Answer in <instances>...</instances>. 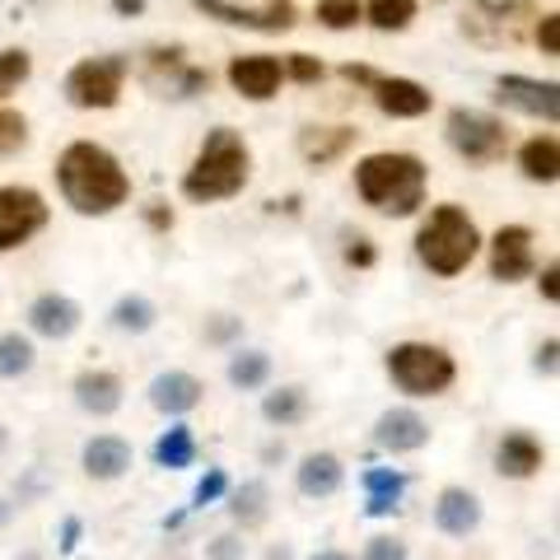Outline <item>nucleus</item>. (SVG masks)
Masks as SVG:
<instances>
[{"label": "nucleus", "mask_w": 560, "mask_h": 560, "mask_svg": "<svg viewBox=\"0 0 560 560\" xmlns=\"http://www.w3.org/2000/svg\"><path fill=\"white\" fill-rule=\"evenodd\" d=\"M57 191L75 215H113L131 201V173L98 140H70L57 154Z\"/></svg>", "instance_id": "1"}, {"label": "nucleus", "mask_w": 560, "mask_h": 560, "mask_svg": "<svg viewBox=\"0 0 560 560\" xmlns=\"http://www.w3.org/2000/svg\"><path fill=\"white\" fill-rule=\"evenodd\" d=\"M355 197L388 220H411L430 197V168L411 150H374L355 164Z\"/></svg>", "instance_id": "2"}, {"label": "nucleus", "mask_w": 560, "mask_h": 560, "mask_svg": "<svg viewBox=\"0 0 560 560\" xmlns=\"http://www.w3.org/2000/svg\"><path fill=\"white\" fill-rule=\"evenodd\" d=\"M253 178V150L234 127H210L197 160L183 173V197L197 206L234 201Z\"/></svg>", "instance_id": "3"}, {"label": "nucleus", "mask_w": 560, "mask_h": 560, "mask_svg": "<svg viewBox=\"0 0 560 560\" xmlns=\"http://www.w3.org/2000/svg\"><path fill=\"white\" fill-rule=\"evenodd\" d=\"M481 248H486L481 224L471 220L467 206H458V201L430 206V215L420 220V230H416V257H420V267H425L430 276H440V280L463 276L471 261L481 257Z\"/></svg>", "instance_id": "4"}, {"label": "nucleus", "mask_w": 560, "mask_h": 560, "mask_svg": "<svg viewBox=\"0 0 560 560\" xmlns=\"http://www.w3.org/2000/svg\"><path fill=\"white\" fill-rule=\"evenodd\" d=\"M383 370H388L393 388L401 397H416V401L444 397L458 383V360L440 341H397L383 355Z\"/></svg>", "instance_id": "5"}, {"label": "nucleus", "mask_w": 560, "mask_h": 560, "mask_svg": "<svg viewBox=\"0 0 560 560\" xmlns=\"http://www.w3.org/2000/svg\"><path fill=\"white\" fill-rule=\"evenodd\" d=\"M444 140H448V150L458 154V160L467 164H500L504 154H510V127L495 117V113H486V108H448L444 117Z\"/></svg>", "instance_id": "6"}, {"label": "nucleus", "mask_w": 560, "mask_h": 560, "mask_svg": "<svg viewBox=\"0 0 560 560\" xmlns=\"http://www.w3.org/2000/svg\"><path fill=\"white\" fill-rule=\"evenodd\" d=\"M127 70H131L127 57H84L66 70L61 94H66L70 108H80V113H108L121 103Z\"/></svg>", "instance_id": "7"}, {"label": "nucleus", "mask_w": 560, "mask_h": 560, "mask_svg": "<svg viewBox=\"0 0 560 560\" xmlns=\"http://www.w3.org/2000/svg\"><path fill=\"white\" fill-rule=\"evenodd\" d=\"M51 220V206L38 187L28 183H5L0 187V253L24 248L28 238H38Z\"/></svg>", "instance_id": "8"}, {"label": "nucleus", "mask_w": 560, "mask_h": 560, "mask_svg": "<svg viewBox=\"0 0 560 560\" xmlns=\"http://www.w3.org/2000/svg\"><path fill=\"white\" fill-rule=\"evenodd\" d=\"M495 103L510 113H523L533 121H547L556 127L560 121V84L556 80H537V75H500L495 80Z\"/></svg>", "instance_id": "9"}, {"label": "nucleus", "mask_w": 560, "mask_h": 560, "mask_svg": "<svg viewBox=\"0 0 560 560\" xmlns=\"http://www.w3.org/2000/svg\"><path fill=\"white\" fill-rule=\"evenodd\" d=\"M537 234L528 224H500L495 234H490V280H500V285H518V280H528L537 271Z\"/></svg>", "instance_id": "10"}, {"label": "nucleus", "mask_w": 560, "mask_h": 560, "mask_svg": "<svg viewBox=\"0 0 560 560\" xmlns=\"http://www.w3.org/2000/svg\"><path fill=\"white\" fill-rule=\"evenodd\" d=\"M197 5V14H206V20H220L230 28H248V33H290L294 24H300V10L290 5V0H271V5H234V0H191Z\"/></svg>", "instance_id": "11"}, {"label": "nucleus", "mask_w": 560, "mask_h": 560, "mask_svg": "<svg viewBox=\"0 0 560 560\" xmlns=\"http://www.w3.org/2000/svg\"><path fill=\"white\" fill-rule=\"evenodd\" d=\"M230 90L248 103H271L280 94V84H285V66L271 51H243V57L230 61Z\"/></svg>", "instance_id": "12"}, {"label": "nucleus", "mask_w": 560, "mask_h": 560, "mask_svg": "<svg viewBox=\"0 0 560 560\" xmlns=\"http://www.w3.org/2000/svg\"><path fill=\"white\" fill-rule=\"evenodd\" d=\"M434 440V425L416 407H388L374 420V444L393 458H407V453H420Z\"/></svg>", "instance_id": "13"}, {"label": "nucleus", "mask_w": 560, "mask_h": 560, "mask_svg": "<svg viewBox=\"0 0 560 560\" xmlns=\"http://www.w3.org/2000/svg\"><path fill=\"white\" fill-rule=\"evenodd\" d=\"M24 323H28L33 337H43V341H70L84 323V308H80V300H70L61 290H43L38 300L28 304Z\"/></svg>", "instance_id": "14"}, {"label": "nucleus", "mask_w": 560, "mask_h": 560, "mask_svg": "<svg viewBox=\"0 0 560 560\" xmlns=\"http://www.w3.org/2000/svg\"><path fill=\"white\" fill-rule=\"evenodd\" d=\"M481 518H486V504L471 486H444L440 495H434V528L453 541H467L481 528Z\"/></svg>", "instance_id": "15"}, {"label": "nucleus", "mask_w": 560, "mask_h": 560, "mask_svg": "<svg viewBox=\"0 0 560 560\" xmlns=\"http://www.w3.org/2000/svg\"><path fill=\"white\" fill-rule=\"evenodd\" d=\"M145 393H150V407L160 416L183 420L187 411H197L206 401V383H201V374H191V370H164V374L150 378Z\"/></svg>", "instance_id": "16"}, {"label": "nucleus", "mask_w": 560, "mask_h": 560, "mask_svg": "<svg viewBox=\"0 0 560 560\" xmlns=\"http://www.w3.org/2000/svg\"><path fill=\"white\" fill-rule=\"evenodd\" d=\"M547 467V444L533 430H504L495 444V471L504 481H533Z\"/></svg>", "instance_id": "17"}, {"label": "nucleus", "mask_w": 560, "mask_h": 560, "mask_svg": "<svg viewBox=\"0 0 560 560\" xmlns=\"http://www.w3.org/2000/svg\"><path fill=\"white\" fill-rule=\"evenodd\" d=\"M70 393H75V407L94 420H108L121 411V401H127V383H121L117 370H80L75 383H70Z\"/></svg>", "instance_id": "18"}, {"label": "nucleus", "mask_w": 560, "mask_h": 560, "mask_svg": "<svg viewBox=\"0 0 560 560\" xmlns=\"http://www.w3.org/2000/svg\"><path fill=\"white\" fill-rule=\"evenodd\" d=\"M370 94L378 103V113L393 117V121H416V117H425L434 108V94L411 75H378Z\"/></svg>", "instance_id": "19"}, {"label": "nucleus", "mask_w": 560, "mask_h": 560, "mask_svg": "<svg viewBox=\"0 0 560 560\" xmlns=\"http://www.w3.org/2000/svg\"><path fill=\"white\" fill-rule=\"evenodd\" d=\"M80 467L90 481H121L136 467V448H131V440H121V434H94V440H84V448H80Z\"/></svg>", "instance_id": "20"}, {"label": "nucleus", "mask_w": 560, "mask_h": 560, "mask_svg": "<svg viewBox=\"0 0 560 560\" xmlns=\"http://www.w3.org/2000/svg\"><path fill=\"white\" fill-rule=\"evenodd\" d=\"M341 486H346V463L331 448H313L294 467V490L304 500H331V495H341Z\"/></svg>", "instance_id": "21"}, {"label": "nucleus", "mask_w": 560, "mask_h": 560, "mask_svg": "<svg viewBox=\"0 0 560 560\" xmlns=\"http://www.w3.org/2000/svg\"><path fill=\"white\" fill-rule=\"evenodd\" d=\"M407 471L401 467H364L360 471V490H364V514H397L401 510V495H407Z\"/></svg>", "instance_id": "22"}, {"label": "nucleus", "mask_w": 560, "mask_h": 560, "mask_svg": "<svg viewBox=\"0 0 560 560\" xmlns=\"http://www.w3.org/2000/svg\"><path fill=\"white\" fill-rule=\"evenodd\" d=\"M308 416H313V397L304 383H280V388L261 393V420L276 430H294V425H304Z\"/></svg>", "instance_id": "23"}, {"label": "nucleus", "mask_w": 560, "mask_h": 560, "mask_svg": "<svg viewBox=\"0 0 560 560\" xmlns=\"http://www.w3.org/2000/svg\"><path fill=\"white\" fill-rule=\"evenodd\" d=\"M518 173L528 183H541V187H556L560 178V140L551 131H537L518 145Z\"/></svg>", "instance_id": "24"}, {"label": "nucleus", "mask_w": 560, "mask_h": 560, "mask_svg": "<svg viewBox=\"0 0 560 560\" xmlns=\"http://www.w3.org/2000/svg\"><path fill=\"white\" fill-rule=\"evenodd\" d=\"M230 518L238 523L243 533H253V528H261V523L271 518V486L261 481V477H253V481H243V486H230Z\"/></svg>", "instance_id": "25"}, {"label": "nucleus", "mask_w": 560, "mask_h": 560, "mask_svg": "<svg viewBox=\"0 0 560 560\" xmlns=\"http://www.w3.org/2000/svg\"><path fill=\"white\" fill-rule=\"evenodd\" d=\"M271 355L267 350H257V346H234V355H230V370H224V378H230V388L238 393H261L271 383Z\"/></svg>", "instance_id": "26"}, {"label": "nucleus", "mask_w": 560, "mask_h": 560, "mask_svg": "<svg viewBox=\"0 0 560 560\" xmlns=\"http://www.w3.org/2000/svg\"><path fill=\"white\" fill-rule=\"evenodd\" d=\"M154 463H160L164 471H183V467L197 463V434H191V425L173 420L160 440H154Z\"/></svg>", "instance_id": "27"}, {"label": "nucleus", "mask_w": 560, "mask_h": 560, "mask_svg": "<svg viewBox=\"0 0 560 560\" xmlns=\"http://www.w3.org/2000/svg\"><path fill=\"white\" fill-rule=\"evenodd\" d=\"M108 323L127 337H145V331L160 323V308H154L150 294H121V300L108 308Z\"/></svg>", "instance_id": "28"}, {"label": "nucleus", "mask_w": 560, "mask_h": 560, "mask_svg": "<svg viewBox=\"0 0 560 560\" xmlns=\"http://www.w3.org/2000/svg\"><path fill=\"white\" fill-rule=\"evenodd\" d=\"M350 140H355V127H308L304 136H300V150H304V160L308 164H331L337 154H346L350 150Z\"/></svg>", "instance_id": "29"}, {"label": "nucleus", "mask_w": 560, "mask_h": 560, "mask_svg": "<svg viewBox=\"0 0 560 560\" xmlns=\"http://www.w3.org/2000/svg\"><path fill=\"white\" fill-rule=\"evenodd\" d=\"M38 364V346L28 331H0V378H28Z\"/></svg>", "instance_id": "30"}, {"label": "nucleus", "mask_w": 560, "mask_h": 560, "mask_svg": "<svg viewBox=\"0 0 560 560\" xmlns=\"http://www.w3.org/2000/svg\"><path fill=\"white\" fill-rule=\"evenodd\" d=\"M420 14V0H364V24L378 33H407Z\"/></svg>", "instance_id": "31"}, {"label": "nucleus", "mask_w": 560, "mask_h": 560, "mask_svg": "<svg viewBox=\"0 0 560 560\" xmlns=\"http://www.w3.org/2000/svg\"><path fill=\"white\" fill-rule=\"evenodd\" d=\"M313 20H318L327 33H350L364 24V0H318L313 5Z\"/></svg>", "instance_id": "32"}, {"label": "nucleus", "mask_w": 560, "mask_h": 560, "mask_svg": "<svg viewBox=\"0 0 560 560\" xmlns=\"http://www.w3.org/2000/svg\"><path fill=\"white\" fill-rule=\"evenodd\" d=\"M28 75H33V57L24 47H5V51H0V94L20 90Z\"/></svg>", "instance_id": "33"}, {"label": "nucleus", "mask_w": 560, "mask_h": 560, "mask_svg": "<svg viewBox=\"0 0 560 560\" xmlns=\"http://www.w3.org/2000/svg\"><path fill=\"white\" fill-rule=\"evenodd\" d=\"M28 145V117L20 108H0V154H20Z\"/></svg>", "instance_id": "34"}, {"label": "nucleus", "mask_w": 560, "mask_h": 560, "mask_svg": "<svg viewBox=\"0 0 560 560\" xmlns=\"http://www.w3.org/2000/svg\"><path fill=\"white\" fill-rule=\"evenodd\" d=\"M230 495V471L224 467H210L206 477L197 481V490H191V510H206V504H215V500H224Z\"/></svg>", "instance_id": "35"}, {"label": "nucleus", "mask_w": 560, "mask_h": 560, "mask_svg": "<svg viewBox=\"0 0 560 560\" xmlns=\"http://www.w3.org/2000/svg\"><path fill=\"white\" fill-rule=\"evenodd\" d=\"M360 560H411V547H407V537H397V533H378L364 541Z\"/></svg>", "instance_id": "36"}, {"label": "nucleus", "mask_w": 560, "mask_h": 560, "mask_svg": "<svg viewBox=\"0 0 560 560\" xmlns=\"http://www.w3.org/2000/svg\"><path fill=\"white\" fill-rule=\"evenodd\" d=\"M280 66H285V80H294V84H318L327 75V66L318 57H308V51H290Z\"/></svg>", "instance_id": "37"}, {"label": "nucleus", "mask_w": 560, "mask_h": 560, "mask_svg": "<svg viewBox=\"0 0 560 560\" xmlns=\"http://www.w3.org/2000/svg\"><path fill=\"white\" fill-rule=\"evenodd\" d=\"M206 346H234L243 337V318L238 313H215V318H206Z\"/></svg>", "instance_id": "38"}, {"label": "nucleus", "mask_w": 560, "mask_h": 560, "mask_svg": "<svg viewBox=\"0 0 560 560\" xmlns=\"http://www.w3.org/2000/svg\"><path fill=\"white\" fill-rule=\"evenodd\" d=\"M206 560H248V541L243 533H220L206 541Z\"/></svg>", "instance_id": "39"}, {"label": "nucleus", "mask_w": 560, "mask_h": 560, "mask_svg": "<svg viewBox=\"0 0 560 560\" xmlns=\"http://www.w3.org/2000/svg\"><path fill=\"white\" fill-rule=\"evenodd\" d=\"M533 38H537V47H541V57H560V14H556V10L541 14Z\"/></svg>", "instance_id": "40"}, {"label": "nucleus", "mask_w": 560, "mask_h": 560, "mask_svg": "<svg viewBox=\"0 0 560 560\" xmlns=\"http://www.w3.org/2000/svg\"><path fill=\"white\" fill-rule=\"evenodd\" d=\"M374 261H378V248H374V243L370 238H364V234H355V238H346V267H374Z\"/></svg>", "instance_id": "41"}, {"label": "nucleus", "mask_w": 560, "mask_h": 560, "mask_svg": "<svg viewBox=\"0 0 560 560\" xmlns=\"http://www.w3.org/2000/svg\"><path fill=\"white\" fill-rule=\"evenodd\" d=\"M560 337H547V341H541L537 346V355H533V370L537 374H547V378H556V370H560Z\"/></svg>", "instance_id": "42"}, {"label": "nucleus", "mask_w": 560, "mask_h": 560, "mask_svg": "<svg viewBox=\"0 0 560 560\" xmlns=\"http://www.w3.org/2000/svg\"><path fill=\"white\" fill-rule=\"evenodd\" d=\"M533 276H537V290H541V300H547V304H556V300H560V285H556V280H560V261L551 257L547 267H541V271H533Z\"/></svg>", "instance_id": "43"}, {"label": "nucleus", "mask_w": 560, "mask_h": 560, "mask_svg": "<svg viewBox=\"0 0 560 560\" xmlns=\"http://www.w3.org/2000/svg\"><path fill=\"white\" fill-rule=\"evenodd\" d=\"M80 537H84V523H80L75 514H70V518H61V541H57V547H61V556H70V551H75V547H80Z\"/></svg>", "instance_id": "44"}, {"label": "nucleus", "mask_w": 560, "mask_h": 560, "mask_svg": "<svg viewBox=\"0 0 560 560\" xmlns=\"http://www.w3.org/2000/svg\"><path fill=\"white\" fill-rule=\"evenodd\" d=\"M145 224H150V230H173V210L164 201H150L145 206Z\"/></svg>", "instance_id": "45"}, {"label": "nucleus", "mask_w": 560, "mask_h": 560, "mask_svg": "<svg viewBox=\"0 0 560 560\" xmlns=\"http://www.w3.org/2000/svg\"><path fill=\"white\" fill-rule=\"evenodd\" d=\"M341 75H346L350 84H364V90H374L378 70H374V66H355V61H350V66H341Z\"/></svg>", "instance_id": "46"}, {"label": "nucleus", "mask_w": 560, "mask_h": 560, "mask_svg": "<svg viewBox=\"0 0 560 560\" xmlns=\"http://www.w3.org/2000/svg\"><path fill=\"white\" fill-rule=\"evenodd\" d=\"M117 14H145V0H113Z\"/></svg>", "instance_id": "47"}, {"label": "nucleus", "mask_w": 560, "mask_h": 560, "mask_svg": "<svg viewBox=\"0 0 560 560\" xmlns=\"http://www.w3.org/2000/svg\"><path fill=\"white\" fill-rule=\"evenodd\" d=\"M14 514H20V504H14V500H5V495H0V528H10V518Z\"/></svg>", "instance_id": "48"}, {"label": "nucleus", "mask_w": 560, "mask_h": 560, "mask_svg": "<svg viewBox=\"0 0 560 560\" xmlns=\"http://www.w3.org/2000/svg\"><path fill=\"white\" fill-rule=\"evenodd\" d=\"M308 560H355L350 551H337V547H323V551H313Z\"/></svg>", "instance_id": "49"}, {"label": "nucleus", "mask_w": 560, "mask_h": 560, "mask_svg": "<svg viewBox=\"0 0 560 560\" xmlns=\"http://www.w3.org/2000/svg\"><path fill=\"white\" fill-rule=\"evenodd\" d=\"M261 458H267V463H276V458H285V444H267V448H261Z\"/></svg>", "instance_id": "50"}, {"label": "nucleus", "mask_w": 560, "mask_h": 560, "mask_svg": "<svg viewBox=\"0 0 560 560\" xmlns=\"http://www.w3.org/2000/svg\"><path fill=\"white\" fill-rule=\"evenodd\" d=\"M10 444V434H5V425H0V448H5Z\"/></svg>", "instance_id": "51"}, {"label": "nucleus", "mask_w": 560, "mask_h": 560, "mask_svg": "<svg viewBox=\"0 0 560 560\" xmlns=\"http://www.w3.org/2000/svg\"><path fill=\"white\" fill-rule=\"evenodd\" d=\"M20 560H43V556H33V551H28V556H20Z\"/></svg>", "instance_id": "52"}]
</instances>
